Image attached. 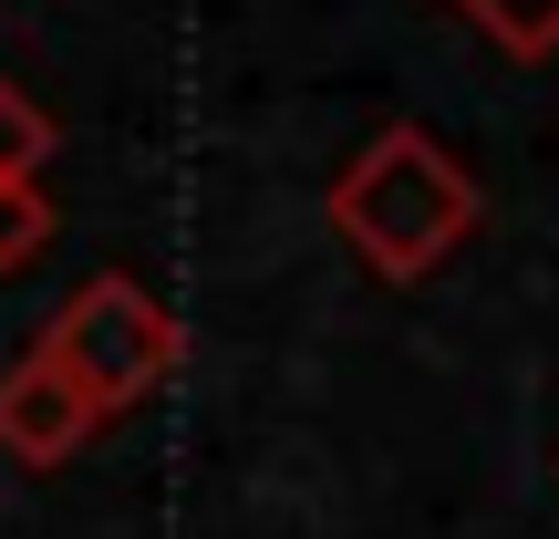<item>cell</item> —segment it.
<instances>
[{
  "mask_svg": "<svg viewBox=\"0 0 559 539\" xmlns=\"http://www.w3.org/2000/svg\"><path fill=\"white\" fill-rule=\"evenodd\" d=\"M321 208H332V239L373 280L445 270L466 239H477V219H487L477 177H466V166L445 156V136H425V125H373Z\"/></svg>",
  "mask_w": 559,
  "mask_h": 539,
  "instance_id": "obj_1",
  "label": "cell"
},
{
  "mask_svg": "<svg viewBox=\"0 0 559 539\" xmlns=\"http://www.w3.org/2000/svg\"><path fill=\"white\" fill-rule=\"evenodd\" d=\"M41 363H52L62 384L83 395V415H135L145 395H156L166 374H177V353H187V332H177V312H166L145 280H124V270H104V280H83L73 301H62L52 321H41V342H32Z\"/></svg>",
  "mask_w": 559,
  "mask_h": 539,
  "instance_id": "obj_2",
  "label": "cell"
},
{
  "mask_svg": "<svg viewBox=\"0 0 559 539\" xmlns=\"http://www.w3.org/2000/svg\"><path fill=\"white\" fill-rule=\"evenodd\" d=\"M94 436V415H83V395L52 374L41 353H21L11 374H0V446H11L21 467H62L73 446Z\"/></svg>",
  "mask_w": 559,
  "mask_h": 539,
  "instance_id": "obj_3",
  "label": "cell"
},
{
  "mask_svg": "<svg viewBox=\"0 0 559 539\" xmlns=\"http://www.w3.org/2000/svg\"><path fill=\"white\" fill-rule=\"evenodd\" d=\"M466 21H477L498 52H519V62H539V52H559V0H456Z\"/></svg>",
  "mask_w": 559,
  "mask_h": 539,
  "instance_id": "obj_4",
  "label": "cell"
},
{
  "mask_svg": "<svg viewBox=\"0 0 559 539\" xmlns=\"http://www.w3.org/2000/svg\"><path fill=\"white\" fill-rule=\"evenodd\" d=\"M41 249H52V198H41V177H0V280L32 270Z\"/></svg>",
  "mask_w": 559,
  "mask_h": 539,
  "instance_id": "obj_5",
  "label": "cell"
},
{
  "mask_svg": "<svg viewBox=\"0 0 559 539\" xmlns=\"http://www.w3.org/2000/svg\"><path fill=\"white\" fill-rule=\"evenodd\" d=\"M41 156H52V115L0 73V177H41Z\"/></svg>",
  "mask_w": 559,
  "mask_h": 539,
  "instance_id": "obj_6",
  "label": "cell"
}]
</instances>
